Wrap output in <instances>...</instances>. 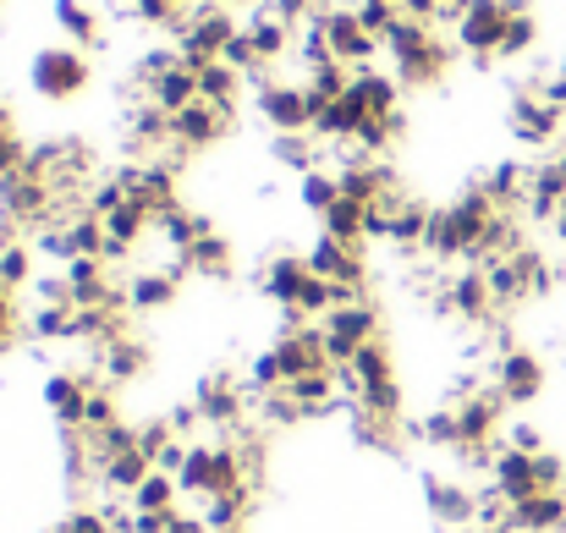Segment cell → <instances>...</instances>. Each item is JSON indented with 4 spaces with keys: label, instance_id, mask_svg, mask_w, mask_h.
Instances as JSON below:
<instances>
[{
    "label": "cell",
    "instance_id": "obj_19",
    "mask_svg": "<svg viewBox=\"0 0 566 533\" xmlns=\"http://www.w3.org/2000/svg\"><path fill=\"white\" fill-rule=\"evenodd\" d=\"M264 292L281 303V309H292L297 303V292H303V281H308V259H297V253H275L270 264H264Z\"/></svg>",
    "mask_w": 566,
    "mask_h": 533
},
{
    "label": "cell",
    "instance_id": "obj_29",
    "mask_svg": "<svg viewBox=\"0 0 566 533\" xmlns=\"http://www.w3.org/2000/svg\"><path fill=\"white\" fill-rule=\"evenodd\" d=\"M319 149H325V144H319L314 133H275V160L292 166V171H303V177L319 171Z\"/></svg>",
    "mask_w": 566,
    "mask_h": 533
},
{
    "label": "cell",
    "instance_id": "obj_46",
    "mask_svg": "<svg viewBox=\"0 0 566 533\" xmlns=\"http://www.w3.org/2000/svg\"><path fill=\"white\" fill-rule=\"evenodd\" d=\"M556 171H562V181H566V144H562V155H556Z\"/></svg>",
    "mask_w": 566,
    "mask_h": 533
},
{
    "label": "cell",
    "instance_id": "obj_16",
    "mask_svg": "<svg viewBox=\"0 0 566 533\" xmlns=\"http://www.w3.org/2000/svg\"><path fill=\"white\" fill-rule=\"evenodd\" d=\"M248 39H253V50H259V61L270 66V61H281L286 50H292V22H281L270 6H253V17H248V28H242Z\"/></svg>",
    "mask_w": 566,
    "mask_h": 533
},
{
    "label": "cell",
    "instance_id": "obj_8",
    "mask_svg": "<svg viewBox=\"0 0 566 533\" xmlns=\"http://www.w3.org/2000/svg\"><path fill=\"white\" fill-rule=\"evenodd\" d=\"M192 407L203 412V424H214V429H231L237 418H242V407H248V396H242V385H237V374H209L203 385H198V396H192Z\"/></svg>",
    "mask_w": 566,
    "mask_h": 533
},
{
    "label": "cell",
    "instance_id": "obj_28",
    "mask_svg": "<svg viewBox=\"0 0 566 533\" xmlns=\"http://www.w3.org/2000/svg\"><path fill=\"white\" fill-rule=\"evenodd\" d=\"M182 264L198 270V275H220V281H226V275H231V242L209 231V237H198L188 253H182Z\"/></svg>",
    "mask_w": 566,
    "mask_h": 533
},
{
    "label": "cell",
    "instance_id": "obj_25",
    "mask_svg": "<svg viewBox=\"0 0 566 533\" xmlns=\"http://www.w3.org/2000/svg\"><path fill=\"white\" fill-rule=\"evenodd\" d=\"M248 501H253V484H237V490H220V495H209V501H203V523H209V533L242 529V518H248Z\"/></svg>",
    "mask_w": 566,
    "mask_h": 533
},
{
    "label": "cell",
    "instance_id": "obj_2",
    "mask_svg": "<svg viewBox=\"0 0 566 533\" xmlns=\"http://www.w3.org/2000/svg\"><path fill=\"white\" fill-rule=\"evenodd\" d=\"M506 22H512V6L506 0H468L462 22H457V44L479 61L501 55V39H506Z\"/></svg>",
    "mask_w": 566,
    "mask_h": 533
},
{
    "label": "cell",
    "instance_id": "obj_14",
    "mask_svg": "<svg viewBox=\"0 0 566 533\" xmlns=\"http://www.w3.org/2000/svg\"><path fill=\"white\" fill-rule=\"evenodd\" d=\"M347 100H353L364 116H396V77H385L375 66H358L353 83H347Z\"/></svg>",
    "mask_w": 566,
    "mask_h": 533
},
{
    "label": "cell",
    "instance_id": "obj_33",
    "mask_svg": "<svg viewBox=\"0 0 566 533\" xmlns=\"http://www.w3.org/2000/svg\"><path fill=\"white\" fill-rule=\"evenodd\" d=\"M429 39H434V33H429V22H412V17H396V22L385 28V39H379V44H385V50H390V55L401 61V55H412V50H423Z\"/></svg>",
    "mask_w": 566,
    "mask_h": 533
},
{
    "label": "cell",
    "instance_id": "obj_32",
    "mask_svg": "<svg viewBox=\"0 0 566 533\" xmlns=\"http://www.w3.org/2000/svg\"><path fill=\"white\" fill-rule=\"evenodd\" d=\"M55 22H61L66 39H77V44H99V17H94L83 0H55Z\"/></svg>",
    "mask_w": 566,
    "mask_h": 533
},
{
    "label": "cell",
    "instance_id": "obj_23",
    "mask_svg": "<svg viewBox=\"0 0 566 533\" xmlns=\"http://www.w3.org/2000/svg\"><path fill=\"white\" fill-rule=\"evenodd\" d=\"M66 286H72V297H77V309H94V303H105L111 297V281H105V259H72L66 270Z\"/></svg>",
    "mask_w": 566,
    "mask_h": 533
},
{
    "label": "cell",
    "instance_id": "obj_4",
    "mask_svg": "<svg viewBox=\"0 0 566 533\" xmlns=\"http://www.w3.org/2000/svg\"><path fill=\"white\" fill-rule=\"evenodd\" d=\"M308 259V275H319V281H336V286H353L358 292V281H364V242H342V237H325L319 231V242L303 253Z\"/></svg>",
    "mask_w": 566,
    "mask_h": 533
},
{
    "label": "cell",
    "instance_id": "obj_39",
    "mask_svg": "<svg viewBox=\"0 0 566 533\" xmlns=\"http://www.w3.org/2000/svg\"><path fill=\"white\" fill-rule=\"evenodd\" d=\"M512 435V451H523V457H545V435L534 429V424H517V429H506Z\"/></svg>",
    "mask_w": 566,
    "mask_h": 533
},
{
    "label": "cell",
    "instance_id": "obj_35",
    "mask_svg": "<svg viewBox=\"0 0 566 533\" xmlns=\"http://www.w3.org/2000/svg\"><path fill=\"white\" fill-rule=\"evenodd\" d=\"M534 39H539V17H534V11H512L506 39H501V55H528Z\"/></svg>",
    "mask_w": 566,
    "mask_h": 533
},
{
    "label": "cell",
    "instance_id": "obj_12",
    "mask_svg": "<svg viewBox=\"0 0 566 533\" xmlns=\"http://www.w3.org/2000/svg\"><path fill=\"white\" fill-rule=\"evenodd\" d=\"M446 303H451V314H462V320H473V325H484L490 314H495V297H490V275L473 264V270H462V275H451V286H446Z\"/></svg>",
    "mask_w": 566,
    "mask_h": 533
},
{
    "label": "cell",
    "instance_id": "obj_17",
    "mask_svg": "<svg viewBox=\"0 0 566 533\" xmlns=\"http://www.w3.org/2000/svg\"><path fill=\"white\" fill-rule=\"evenodd\" d=\"M551 529H566V495H528L512 506V533H551Z\"/></svg>",
    "mask_w": 566,
    "mask_h": 533
},
{
    "label": "cell",
    "instance_id": "obj_18",
    "mask_svg": "<svg viewBox=\"0 0 566 533\" xmlns=\"http://www.w3.org/2000/svg\"><path fill=\"white\" fill-rule=\"evenodd\" d=\"M242 72L237 66H226V61H209L203 72H198V100L203 105H214V111H226V116H237V94H242Z\"/></svg>",
    "mask_w": 566,
    "mask_h": 533
},
{
    "label": "cell",
    "instance_id": "obj_47",
    "mask_svg": "<svg viewBox=\"0 0 566 533\" xmlns=\"http://www.w3.org/2000/svg\"><path fill=\"white\" fill-rule=\"evenodd\" d=\"M231 533H242V529H231Z\"/></svg>",
    "mask_w": 566,
    "mask_h": 533
},
{
    "label": "cell",
    "instance_id": "obj_44",
    "mask_svg": "<svg viewBox=\"0 0 566 533\" xmlns=\"http://www.w3.org/2000/svg\"><path fill=\"white\" fill-rule=\"evenodd\" d=\"M556 237L566 242V203H562V215H556Z\"/></svg>",
    "mask_w": 566,
    "mask_h": 533
},
{
    "label": "cell",
    "instance_id": "obj_15",
    "mask_svg": "<svg viewBox=\"0 0 566 533\" xmlns=\"http://www.w3.org/2000/svg\"><path fill=\"white\" fill-rule=\"evenodd\" d=\"M446 66H451V44H446V39H429L423 50H412V55L396 61V77H401L407 88H429V83L446 77Z\"/></svg>",
    "mask_w": 566,
    "mask_h": 533
},
{
    "label": "cell",
    "instance_id": "obj_36",
    "mask_svg": "<svg viewBox=\"0 0 566 533\" xmlns=\"http://www.w3.org/2000/svg\"><path fill=\"white\" fill-rule=\"evenodd\" d=\"M336 198H342V181L331 177V171H308V177H303V203H308L314 215H325Z\"/></svg>",
    "mask_w": 566,
    "mask_h": 533
},
{
    "label": "cell",
    "instance_id": "obj_41",
    "mask_svg": "<svg viewBox=\"0 0 566 533\" xmlns=\"http://www.w3.org/2000/svg\"><path fill=\"white\" fill-rule=\"evenodd\" d=\"M396 11L412 22H440V0H396Z\"/></svg>",
    "mask_w": 566,
    "mask_h": 533
},
{
    "label": "cell",
    "instance_id": "obj_1",
    "mask_svg": "<svg viewBox=\"0 0 566 533\" xmlns=\"http://www.w3.org/2000/svg\"><path fill=\"white\" fill-rule=\"evenodd\" d=\"M319 331H325V357H331V368H347L358 347H369L379 342V314L375 303H342V309H331L325 320H319Z\"/></svg>",
    "mask_w": 566,
    "mask_h": 533
},
{
    "label": "cell",
    "instance_id": "obj_40",
    "mask_svg": "<svg viewBox=\"0 0 566 533\" xmlns=\"http://www.w3.org/2000/svg\"><path fill=\"white\" fill-rule=\"evenodd\" d=\"M61 533H116V523H111V512H77Z\"/></svg>",
    "mask_w": 566,
    "mask_h": 533
},
{
    "label": "cell",
    "instance_id": "obj_42",
    "mask_svg": "<svg viewBox=\"0 0 566 533\" xmlns=\"http://www.w3.org/2000/svg\"><path fill=\"white\" fill-rule=\"evenodd\" d=\"M11 331H17V303H11V292L0 286V347L11 342Z\"/></svg>",
    "mask_w": 566,
    "mask_h": 533
},
{
    "label": "cell",
    "instance_id": "obj_43",
    "mask_svg": "<svg viewBox=\"0 0 566 533\" xmlns=\"http://www.w3.org/2000/svg\"><path fill=\"white\" fill-rule=\"evenodd\" d=\"M166 533H209V523H203V518H182V512H171Z\"/></svg>",
    "mask_w": 566,
    "mask_h": 533
},
{
    "label": "cell",
    "instance_id": "obj_26",
    "mask_svg": "<svg viewBox=\"0 0 566 533\" xmlns=\"http://www.w3.org/2000/svg\"><path fill=\"white\" fill-rule=\"evenodd\" d=\"M144 363H149V347H144V342H133V336H122V342L99 347V363H94V368H99L105 379H133Z\"/></svg>",
    "mask_w": 566,
    "mask_h": 533
},
{
    "label": "cell",
    "instance_id": "obj_22",
    "mask_svg": "<svg viewBox=\"0 0 566 533\" xmlns=\"http://www.w3.org/2000/svg\"><path fill=\"white\" fill-rule=\"evenodd\" d=\"M325 237H342V242H369V203L358 198H336L325 215H319Z\"/></svg>",
    "mask_w": 566,
    "mask_h": 533
},
{
    "label": "cell",
    "instance_id": "obj_7",
    "mask_svg": "<svg viewBox=\"0 0 566 533\" xmlns=\"http://www.w3.org/2000/svg\"><path fill=\"white\" fill-rule=\"evenodd\" d=\"M259 111L275 133H314V105H308V88H297V83H264Z\"/></svg>",
    "mask_w": 566,
    "mask_h": 533
},
{
    "label": "cell",
    "instance_id": "obj_24",
    "mask_svg": "<svg viewBox=\"0 0 566 533\" xmlns=\"http://www.w3.org/2000/svg\"><path fill=\"white\" fill-rule=\"evenodd\" d=\"M149 100H155L166 116L188 111L192 100H198V72H192V66H171L166 77H155V83H149Z\"/></svg>",
    "mask_w": 566,
    "mask_h": 533
},
{
    "label": "cell",
    "instance_id": "obj_6",
    "mask_svg": "<svg viewBox=\"0 0 566 533\" xmlns=\"http://www.w3.org/2000/svg\"><path fill=\"white\" fill-rule=\"evenodd\" d=\"M88 83V61L83 50H39L33 55V88L44 100H72Z\"/></svg>",
    "mask_w": 566,
    "mask_h": 533
},
{
    "label": "cell",
    "instance_id": "obj_37",
    "mask_svg": "<svg viewBox=\"0 0 566 533\" xmlns=\"http://www.w3.org/2000/svg\"><path fill=\"white\" fill-rule=\"evenodd\" d=\"M111 424H122L116 396H111L105 385H94V390H88V407H83V429H111Z\"/></svg>",
    "mask_w": 566,
    "mask_h": 533
},
{
    "label": "cell",
    "instance_id": "obj_11",
    "mask_svg": "<svg viewBox=\"0 0 566 533\" xmlns=\"http://www.w3.org/2000/svg\"><path fill=\"white\" fill-rule=\"evenodd\" d=\"M188 275V264H182V253L171 259V270H144L133 286H127V309L133 314H149V309H166V303H177V281Z\"/></svg>",
    "mask_w": 566,
    "mask_h": 533
},
{
    "label": "cell",
    "instance_id": "obj_34",
    "mask_svg": "<svg viewBox=\"0 0 566 533\" xmlns=\"http://www.w3.org/2000/svg\"><path fill=\"white\" fill-rule=\"evenodd\" d=\"M0 286L17 292V286H33V253L22 242H6L0 248Z\"/></svg>",
    "mask_w": 566,
    "mask_h": 533
},
{
    "label": "cell",
    "instance_id": "obj_27",
    "mask_svg": "<svg viewBox=\"0 0 566 533\" xmlns=\"http://www.w3.org/2000/svg\"><path fill=\"white\" fill-rule=\"evenodd\" d=\"M155 473V462L144 457V451H127V457H116V462H105V473H99V484L105 490H116V495H138V484Z\"/></svg>",
    "mask_w": 566,
    "mask_h": 533
},
{
    "label": "cell",
    "instance_id": "obj_13",
    "mask_svg": "<svg viewBox=\"0 0 566 533\" xmlns=\"http://www.w3.org/2000/svg\"><path fill=\"white\" fill-rule=\"evenodd\" d=\"M423 495H429V512H434V523L468 529V523L479 518V495H468L462 484H446V479H423Z\"/></svg>",
    "mask_w": 566,
    "mask_h": 533
},
{
    "label": "cell",
    "instance_id": "obj_45",
    "mask_svg": "<svg viewBox=\"0 0 566 533\" xmlns=\"http://www.w3.org/2000/svg\"><path fill=\"white\" fill-rule=\"evenodd\" d=\"M214 6H264V0H214Z\"/></svg>",
    "mask_w": 566,
    "mask_h": 533
},
{
    "label": "cell",
    "instance_id": "obj_38",
    "mask_svg": "<svg viewBox=\"0 0 566 533\" xmlns=\"http://www.w3.org/2000/svg\"><path fill=\"white\" fill-rule=\"evenodd\" d=\"M264 6H270L281 22H292V28H297V22H308V17H314L325 0H264Z\"/></svg>",
    "mask_w": 566,
    "mask_h": 533
},
{
    "label": "cell",
    "instance_id": "obj_3",
    "mask_svg": "<svg viewBox=\"0 0 566 533\" xmlns=\"http://www.w3.org/2000/svg\"><path fill=\"white\" fill-rule=\"evenodd\" d=\"M566 127V111H556L534 83L512 100V133H517V144H534V149H545V144H556Z\"/></svg>",
    "mask_w": 566,
    "mask_h": 533
},
{
    "label": "cell",
    "instance_id": "obj_30",
    "mask_svg": "<svg viewBox=\"0 0 566 533\" xmlns=\"http://www.w3.org/2000/svg\"><path fill=\"white\" fill-rule=\"evenodd\" d=\"M429 215H434V209H423V203L407 198V203L390 215V242H396V248H423V237H429Z\"/></svg>",
    "mask_w": 566,
    "mask_h": 533
},
{
    "label": "cell",
    "instance_id": "obj_31",
    "mask_svg": "<svg viewBox=\"0 0 566 533\" xmlns=\"http://www.w3.org/2000/svg\"><path fill=\"white\" fill-rule=\"evenodd\" d=\"M177 495H182V484L171 479V473H149L144 484H138V495H133V512H177Z\"/></svg>",
    "mask_w": 566,
    "mask_h": 533
},
{
    "label": "cell",
    "instance_id": "obj_21",
    "mask_svg": "<svg viewBox=\"0 0 566 533\" xmlns=\"http://www.w3.org/2000/svg\"><path fill=\"white\" fill-rule=\"evenodd\" d=\"M88 379L83 374H50V385H44V396H50V407L61 412V424L66 429H83V407H88Z\"/></svg>",
    "mask_w": 566,
    "mask_h": 533
},
{
    "label": "cell",
    "instance_id": "obj_20",
    "mask_svg": "<svg viewBox=\"0 0 566 533\" xmlns=\"http://www.w3.org/2000/svg\"><path fill=\"white\" fill-rule=\"evenodd\" d=\"M336 379H342V368H331V363H325V368L297 374V379H292V385H281V390H286V396L303 407V418H308V412H325V407L336 401Z\"/></svg>",
    "mask_w": 566,
    "mask_h": 533
},
{
    "label": "cell",
    "instance_id": "obj_10",
    "mask_svg": "<svg viewBox=\"0 0 566 533\" xmlns=\"http://www.w3.org/2000/svg\"><path fill=\"white\" fill-rule=\"evenodd\" d=\"M495 390L506 396V401H534L539 390H545V363L534 353H501V363H495Z\"/></svg>",
    "mask_w": 566,
    "mask_h": 533
},
{
    "label": "cell",
    "instance_id": "obj_9",
    "mask_svg": "<svg viewBox=\"0 0 566 533\" xmlns=\"http://www.w3.org/2000/svg\"><path fill=\"white\" fill-rule=\"evenodd\" d=\"M226 127H231V116H226V111H214V105L192 100L188 111H177V116H171V144H177L182 155H192V149L214 144Z\"/></svg>",
    "mask_w": 566,
    "mask_h": 533
},
{
    "label": "cell",
    "instance_id": "obj_5",
    "mask_svg": "<svg viewBox=\"0 0 566 533\" xmlns=\"http://www.w3.org/2000/svg\"><path fill=\"white\" fill-rule=\"evenodd\" d=\"M325 39H331L336 61H342V66H353V72H358V66H369V61H375V50H385L375 33L358 22V11H353V6H331V11H325Z\"/></svg>",
    "mask_w": 566,
    "mask_h": 533
}]
</instances>
